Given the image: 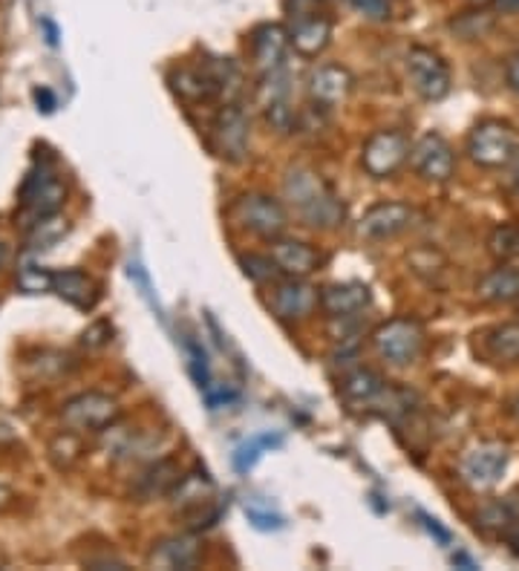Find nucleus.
<instances>
[{"instance_id": "f257e3e1", "label": "nucleus", "mask_w": 519, "mask_h": 571, "mask_svg": "<svg viewBox=\"0 0 519 571\" xmlns=\"http://www.w3.org/2000/svg\"><path fill=\"white\" fill-rule=\"evenodd\" d=\"M286 199L291 211L312 229H335L344 220V202L321 174L309 167H291L286 174Z\"/></svg>"}, {"instance_id": "f03ea898", "label": "nucleus", "mask_w": 519, "mask_h": 571, "mask_svg": "<svg viewBox=\"0 0 519 571\" xmlns=\"http://www.w3.org/2000/svg\"><path fill=\"white\" fill-rule=\"evenodd\" d=\"M229 217L234 220L237 229L249 231L260 240H277L286 234L289 225V214L280 199L268 197V194H243L234 199V206L229 208Z\"/></svg>"}, {"instance_id": "7ed1b4c3", "label": "nucleus", "mask_w": 519, "mask_h": 571, "mask_svg": "<svg viewBox=\"0 0 519 571\" xmlns=\"http://www.w3.org/2000/svg\"><path fill=\"white\" fill-rule=\"evenodd\" d=\"M372 347L387 364L410 366L425 349V329L416 317H393L372 333Z\"/></svg>"}, {"instance_id": "20e7f679", "label": "nucleus", "mask_w": 519, "mask_h": 571, "mask_svg": "<svg viewBox=\"0 0 519 571\" xmlns=\"http://www.w3.org/2000/svg\"><path fill=\"white\" fill-rule=\"evenodd\" d=\"M517 148V133L503 119L480 121L468 136V156L480 167H508Z\"/></svg>"}, {"instance_id": "39448f33", "label": "nucleus", "mask_w": 519, "mask_h": 571, "mask_svg": "<svg viewBox=\"0 0 519 571\" xmlns=\"http://www.w3.org/2000/svg\"><path fill=\"white\" fill-rule=\"evenodd\" d=\"M122 419V407L107 393H79L61 407V421L76 433H104Z\"/></svg>"}, {"instance_id": "423d86ee", "label": "nucleus", "mask_w": 519, "mask_h": 571, "mask_svg": "<svg viewBox=\"0 0 519 571\" xmlns=\"http://www.w3.org/2000/svg\"><path fill=\"white\" fill-rule=\"evenodd\" d=\"M249 142H252V125H249V113L237 102H229L217 110L211 121V148L214 153L231 165L245 162L249 156Z\"/></svg>"}, {"instance_id": "0eeeda50", "label": "nucleus", "mask_w": 519, "mask_h": 571, "mask_svg": "<svg viewBox=\"0 0 519 571\" xmlns=\"http://www.w3.org/2000/svg\"><path fill=\"white\" fill-rule=\"evenodd\" d=\"M508 470V447L503 442H482L459 459V479L471 491H491Z\"/></svg>"}, {"instance_id": "6e6552de", "label": "nucleus", "mask_w": 519, "mask_h": 571, "mask_svg": "<svg viewBox=\"0 0 519 571\" xmlns=\"http://www.w3.org/2000/svg\"><path fill=\"white\" fill-rule=\"evenodd\" d=\"M410 139L402 130H378L367 139L361 151L364 171L376 179H387L402 171V165L410 159Z\"/></svg>"}, {"instance_id": "1a4fd4ad", "label": "nucleus", "mask_w": 519, "mask_h": 571, "mask_svg": "<svg viewBox=\"0 0 519 571\" xmlns=\"http://www.w3.org/2000/svg\"><path fill=\"white\" fill-rule=\"evenodd\" d=\"M407 72L410 84L425 102H441L450 93V70L448 63L441 61L427 47H413L407 53Z\"/></svg>"}, {"instance_id": "9d476101", "label": "nucleus", "mask_w": 519, "mask_h": 571, "mask_svg": "<svg viewBox=\"0 0 519 571\" xmlns=\"http://www.w3.org/2000/svg\"><path fill=\"white\" fill-rule=\"evenodd\" d=\"M410 162H413V171H416L422 179L427 183H448L453 171H457V156H453V148H450L439 133H425L413 144L410 151Z\"/></svg>"}, {"instance_id": "9b49d317", "label": "nucleus", "mask_w": 519, "mask_h": 571, "mask_svg": "<svg viewBox=\"0 0 519 571\" xmlns=\"http://www.w3.org/2000/svg\"><path fill=\"white\" fill-rule=\"evenodd\" d=\"M64 199H67L64 183L58 176L49 174V171H44V167L26 176L24 188H21V208L32 217V222L41 220V217L58 214Z\"/></svg>"}, {"instance_id": "f8f14e48", "label": "nucleus", "mask_w": 519, "mask_h": 571, "mask_svg": "<svg viewBox=\"0 0 519 571\" xmlns=\"http://www.w3.org/2000/svg\"><path fill=\"white\" fill-rule=\"evenodd\" d=\"M268 306L280 321H303L321 306V292L303 278H286L275 283Z\"/></svg>"}, {"instance_id": "ddd939ff", "label": "nucleus", "mask_w": 519, "mask_h": 571, "mask_svg": "<svg viewBox=\"0 0 519 571\" xmlns=\"http://www.w3.org/2000/svg\"><path fill=\"white\" fill-rule=\"evenodd\" d=\"M416 220V211L407 202H378L364 214L358 234L364 240H393L407 231Z\"/></svg>"}, {"instance_id": "4468645a", "label": "nucleus", "mask_w": 519, "mask_h": 571, "mask_svg": "<svg viewBox=\"0 0 519 571\" xmlns=\"http://www.w3.org/2000/svg\"><path fill=\"white\" fill-rule=\"evenodd\" d=\"M268 257L275 260L277 271H280L284 278H303V280H307L309 275H315L323 263L321 254L309 246V243L291 237L272 240V252H268Z\"/></svg>"}, {"instance_id": "2eb2a0df", "label": "nucleus", "mask_w": 519, "mask_h": 571, "mask_svg": "<svg viewBox=\"0 0 519 571\" xmlns=\"http://www.w3.org/2000/svg\"><path fill=\"white\" fill-rule=\"evenodd\" d=\"M291 47L289 30L280 24H260L249 35V49H252V61L260 72L277 70L284 67L286 49Z\"/></svg>"}, {"instance_id": "dca6fc26", "label": "nucleus", "mask_w": 519, "mask_h": 571, "mask_svg": "<svg viewBox=\"0 0 519 571\" xmlns=\"http://www.w3.org/2000/svg\"><path fill=\"white\" fill-rule=\"evenodd\" d=\"M370 286L355 283V280H349V283H330L321 289V310L332 321L361 315L370 306Z\"/></svg>"}, {"instance_id": "f3484780", "label": "nucleus", "mask_w": 519, "mask_h": 571, "mask_svg": "<svg viewBox=\"0 0 519 571\" xmlns=\"http://www.w3.org/2000/svg\"><path fill=\"white\" fill-rule=\"evenodd\" d=\"M289 40L295 53L303 58H318L323 49L330 47L332 40V21L321 12H307V15L295 18L289 30Z\"/></svg>"}, {"instance_id": "a211bd4d", "label": "nucleus", "mask_w": 519, "mask_h": 571, "mask_svg": "<svg viewBox=\"0 0 519 571\" xmlns=\"http://www.w3.org/2000/svg\"><path fill=\"white\" fill-rule=\"evenodd\" d=\"M387 384L381 375H376L372 370H353L341 378V398L346 401V407L353 410H370V407H381L387 396Z\"/></svg>"}, {"instance_id": "6ab92c4d", "label": "nucleus", "mask_w": 519, "mask_h": 571, "mask_svg": "<svg viewBox=\"0 0 519 571\" xmlns=\"http://www.w3.org/2000/svg\"><path fill=\"white\" fill-rule=\"evenodd\" d=\"M309 95L315 98L321 107H335L349 95L353 90V75L346 67L338 63H321L315 70L309 72Z\"/></svg>"}, {"instance_id": "aec40b11", "label": "nucleus", "mask_w": 519, "mask_h": 571, "mask_svg": "<svg viewBox=\"0 0 519 571\" xmlns=\"http://www.w3.org/2000/svg\"><path fill=\"white\" fill-rule=\"evenodd\" d=\"M203 557V546L194 534H180L157 543V548L148 555V563L157 569H194Z\"/></svg>"}, {"instance_id": "412c9836", "label": "nucleus", "mask_w": 519, "mask_h": 571, "mask_svg": "<svg viewBox=\"0 0 519 571\" xmlns=\"http://www.w3.org/2000/svg\"><path fill=\"white\" fill-rule=\"evenodd\" d=\"M168 81H171V90L180 95L182 102L203 104L217 98V88H214L211 75H208V70H205L203 63H199V67H188V63H185V67H176V70H171Z\"/></svg>"}, {"instance_id": "4be33fe9", "label": "nucleus", "mask_w": 519, "mask_h": 571, "mask_svg": "<svg viewBox=\"0 0 519 571\" xmlns=\"http://www.w3.org/2000/svg\"><path fill=\"white\" fill-rule=\"evenodd\" d=\"M53 292L67 301L76 310H93L95 301H99V286L95 280L81 269H64L56 271V280H53Z\"/></svg>"}, {"instance_id": "5701e85b", "label": "nucleus", "mask_w": 519, "mask_h": 571, "mask_svg": "<svg viewBox=\"0 0 519 571\" xmlns=\"http://www.w3.org/2000/svg\"><path fill=\"white\" fill-rule=\"evenodd\" d=\"M185 476H182L180 465L173 459H162V462H153L148 468L142 470V476L136 479V493H139V500H157V497H171L176 491V485L182 482Z\"/></svg>"}, {"instance_id": "b1692460", "label": "nucleus", "mask_w": 519, "mask_h": 571, "mask_svg": "<svg viewBox=\"0 0 519 571\" xmlns=\"http://www.w3.org/2000/svg\"><path fill=\"white\" fill-rule=\"evenodd\" d=\"M482 303L499 306V303L519 301V269L514 263H499V269L488 271L476 286Z\"/></svg>"}, {"instance_id": "393cba45", "label": "nucleus", "mask_w": 519, "mask_h": 571, "mask_svg": "<svg viewBox=\"0 0 519 571\" xmlns=\"http://www.w3.org/2000/svg\"><path fill=\"white\" fill-rule=\"evenodd\" d=\"M482 352L494 364L519 361V324H499L482 333Z\"/></svg>"}, {"instance_id": "a878e982", "label": "nucleus", "mask_w": 519, "mask_h": 571, "mask_svg": "<svg viewBox=\"0 0 519 571\" xmlns=\"http://www.w3.org/2000/svg\"><path fill=\"white\" fill-rule=\"evenodd\" d=\"M203 67L217 88V98H226V104L237 102V95L243 93V70L237 67L234 58H208Z\"/></svg>"}, {"instance_id": "bb28decb", "label": "nucleus", "mask_w": 519, "mask_h": 571, "mask_svg": "<svg viewBox=\"0 0 519 571\" xmlns=\"http://www.w3.org/2000/svg\"><path fill=\"white\" fill-rule=\"evenodd\" d=\"M519 520V502L511 500H496L491 505H485L476 514V528L485 534H496V537H505L511 532L514 523Z\"/></svg>"}, {"instance_id": "cd10ccee", "label": "nucleus", "mask_w": 519, "mask_h": 571, "mask_svg": "<svg viewBox=\"0 0 519 571\" xmlns=\"http://www.w3.org/2000/svg\"><path fill=\"white\" fill-rule=\"evenodd\" d=\"M488 254L496 263H519V222H503L491 231Z\"/></svg>"}, {"instance_id": "c85d7f7f", "label": "nucleus", "mask_w": 519, "mask_h": 571, "mask_svg": "<svg viewBox=\"0 0 519 571\" xmlns=\"http://www.w3.org/2000/svg\"><path fill=\"white\" fill-rule=\"evenodd\" d=\"M64 234H67V220H61L58 214L41 217V220L30 222L26 246H30V248H49V246H56Z\"/></svg>"}, {"instance_id": "c756f323", "label": "nucleus", "mask_w": 519, "mask_h": 571, "mask_svg": "<svg viewBox=\"0 0 519 571\" xmlns=\"http://www.w3.org/2000/svg\"><path fill=\"white\" fill-rule=\"evenodd\" d=\"M49 456H53V462H56L58 468H72V465L84 456V444H81L79 433H76V430L58 433V436L49 442Z\"/></svg>"}, {"instance_id": "7c9ffc66", "label": "nucleus", "mask_w": 519, "mask_h": 571, "mask_svg": "<svg viewBox=\"0 0 519 571\" xmlns=\"http://www.w3.org/2000/svg\"><path fill=\"white\" fill-rule=\"evenodd\" d=\"M53 280H56V271L41 269V266H24L18 271V289L26 294L53 292Z\"/></svg>"}, {"instance_id": "2f4dec72", "label": "nucleus", "mask_w": 519, "mask_h": 571, "mask_svg": "<svg viewBox=\"0 0 519 571\" xmlns=\"http://www.w3.org/2000/svg\"><path fill=\"white\" fill-rule=\"evenodd\" d=\"M240 263H243L245 275H249L254 283H268V280H275L277 275H280L272 257H257V254H249V257H243Z\"/></svg>"}, {"instance_id": "473e14b6", "label": "nucleus", "mask_w": 519, "mask_h": 571, "mask_svg": "<svg viewBox=\"0 0 519 571\" xmlns=\"http://www.w3.org/2000/svg\"><path fill=\"white\" fill-rule=\"evenodd\" d=\"M268 444H280V439H275V442H272V439H257V442H249V444H243V447H240V451H237V456H234V465H237V470H240V474H245V470H252L254 468V462L260 459V456H263V447H268Z\"/></svg>"}, {"instance_id": "72a5a7b5", "label": "nucleus", "mask_w": 519, "mask_h": 571, "mask_svg": "<svg viewBox=\"0 0 519 571\" xmlns=\"http://www.w3.org/2000/svg\"><path fill=\"white\" fill-rule=\"evenodd\" d=\"M358 15L370 18V21H387L390 18V0H346Z\"/></svg>"}, {"instance_id": "f704fd0d", "label": "nucleus", "mask_w": 519, "mask_h": 571, "mask_svg": "<svg viewBox=\"0 0 519 571\" xmlns=\"http://www.w3.org/2000/svg\"><path fill=\"white\" fill-rule=\"evenodd\" d=\"M113 338V326L107 324V321H95L93 326H86L84 335H81V343H84L86 349H102L107 347Z\"/></svg>"}, {"instance_id": "c9c22d12", "label": "nucleus", "mask_w": 519, "mask_h": 571, "mask_svg": "<svg viewBox=\"0 0 519 571\" xmlns=\"http://www.w3.org/2000/svg\"><path fill=\"white\" fill-rule=\"evenodd\" d=\"M505 79H508V88L519 95V53L505 63Z\"/></svg>"}, {"instance_id": "e433bc0d", "label": "nucleus", "mask_w": 519, "mask_h": 571, "mask_svg": "<svg viewBox=\"0 0 519 571\" xmlns=\"http://www.w3.org/2000/svg\"><path fill=\"white\" fill-rule=\"evenodd\" d=\"M249 516H252V523L257 525V528H280L284 525V520L280 516H272V514H260V511H249Z\"/></svg>"}, {"instance_id": "4c0bfd02", "label": "nucleus", "mask_w": 519, "mask_h": 571, "mask_svg": "<svg viewBox=\"0 0 519 571\" xmlns=\"http://www.w3.org/2000/svg\"><path fill=\"white\" fill-rule=\"evenodd\" d=\"M315 0H286V9L291 12V18L307 15V12H315Z\"/></svg>"}, {"instance_id": "58836bf2", "label": "nucleus", "mask_w": 519, "mask_h": 571, "mask_svg": "<svg viewBox=\"0 0 519 571\" xmlns=\"http://www.w3.org/2000/svg\"><path fill=\"white\" fill-rule=\"evenodd\" d=\"M508 188H511L514 194L519 197V148H517V153H514L511 162H508Z\"/></svg>"}, {"instance_id": "ea45409f", "label": "nucleus", "mask_w": 519, "mask_h": 571, "mask_svg": "<svg viewBox=\"0 0 519 571\" xmlns=\"http://www.w3.org/2000/svg\"><path fill=\"white\" fill-rule=\"evenodd\" d=\"M494 3L496 12H503V15H519V0H491Z\"/></svg>"}, {"instance_id": "a19ab883", "label": "nucleus", "mask_w": 519, "mask_h": 571, "mask_svg": "<svg viewBox=\"0 0 519 571\" xmlns=\"http://www.w3.org/2000/svg\"><path fill=\"white\" fill-rule=\"evenodd\" d=\"M422 520H425V528H427V532H430V534H436V537H439L441 543H448V539H450V534L445 532V528H441V525L436 523V520H430V516H425V514H422Z\"/></svg>"}, {"instance_id": "79ce46f5", "label": "nucleus", "mask_w": 519, "mask_h": 571, "mask_svg": "<svg viewBox=\"0 0 519 571\" xmlns=\"http://www.w3.org/2000/svg\"><path fill=\"white\" fill-rule=\"evenodd\" d=\"M35 98H38V104L44 102V110H53L56 107V98H53V93L49 90H35Z\"/></svg>"}, {"instance_id": "37998d69", "label": "nucleus", "mask_w": 519, "mask_h": 571, "mask_svg": "<svg viewBox=\"0 0 519 571\" xmlns=\"http://www.w3.org/2000/svg\"><path fill=\"white\" fill-rule=\"evenodd\" d=\"M505 539H508V546H511V551L514 555L519 557V520L517 523H514V528L508 534H505Z\"/></svg>"}, {"instance_id": "c03bdc74", "label": "nucleus", "mask_w": 519, "mask_h": 571, "mask_svg": "<svg viewBox=\"0 0 519 571\" xmlns=\"http://www.w3.org/2000/svg\"><path fill=\"white\" fill-rule=\"evenodd\" d=\"M12 500H15V493H12V488H7V485L0 482V511L12 505Z\"/></svg>"}, {"instance_id": "a18cd8bd", "label": "nucleus", "mask_w": 519, "mask_h": 571, "mask_svg": "<svg viewBox=\"0 0 519 571\" xmlns=\"http://www.w3.org/2000/svg\"><path fill=\"white\" fill-rule=\"evenodd\" d=\"M3 257H7V248H3V243H0V263H3Z\"/></svg>"}, {"instance_id": "49530a36", "label": "nucleus", "mask_w": 519, "mask_h": 571, "mask_svg": "<svg viewBox=\"0 0 519 571\" xmlns=\"http://www.w3.org/2000/svg\"><path fill=\"white\" fill-rule=\"evenodd\" d=\"M514 416H517V419H519V401H517V407H514Z\"/></svg>"}, {"instance_id": "de8ad7c7", "label": "nucleus", "mask_w": 519, "mask_h": 571, "mask_svg": "<svg viewBox=\"0 0 519 571\" xmlns=\"http://www.w3.org/2000/svg\"><path fill=\"white\" fill-rule=\"evenodd\" d=\"M476 3H485V0H476Z\"/></svg>"}]
</instances>
